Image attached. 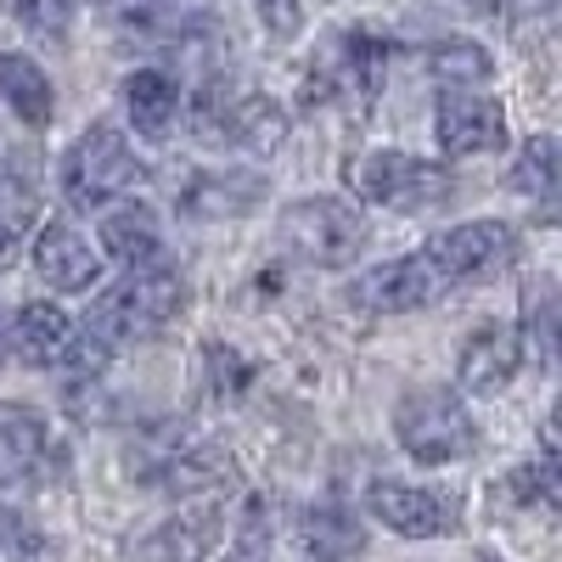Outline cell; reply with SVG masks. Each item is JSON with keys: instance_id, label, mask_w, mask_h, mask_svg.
<instances>
[{"instance_id": "6da1fadb", "label": "cell", "mask_w": 562, "mask_h": 562, "mask_svg": "<svg viewBox=\"0 0 562 562\" xmlns=\"http://www.w3.org/2000/svg\"><path fill=\"white\" fill-rule=\"evenodd\" d=\"M180 310H186V281H180V270L158 254L153 265L124 270L119 288H113L108 299H97V310L74 326L63 366L79 371V378H97V371H102L124 344H140V338L164 333Z\"/></svg>"}, {"instance_id": "7a4b0ae2", "label": "cell", "mask_w": 562, "mask_h": 562, "mask_svg": "<svg viewBox=\"0 0 562 562\" xmlns=\"http://www.w3.org/2000/svg\"><path fill=\"white\" fill-rule=\"evenodd\" d=\"M394 439L422 467H450V461L479 450V428H473V416H467L461 394L439 389V383H422V389L400 394V405H394Z\"/></svg>"}, {"instance_id": "3957f363", "label": "cell", "mask_w": 562, "mask_h": 562, "mask_svg": "<svg viewBox=\"0 0 562 562\" xmlns=\"http://www.w3.org/2000/svg\"><path fill=\"white\" fill-rule=\"evenodd\" d=\"M349 186L360 192V203H378V209H394V214L439 209V203H450V192H456L450 169H439V164H428V158H411V153H394V147L360 153L355 169H349Z\"/></svg>"}, {"instance_id": "277c9868", "label": "cell", "mask_w": 562, "mask_h": 562, "mask_svg": "<svg viewBox=\"0 0 562 562\" xmlns=\"http://www.w3.org/2000/svg\"><path fill=\"white\" fill-rule=\"evenodd\" d=\"M281 237L321 270H349L366 248V214L349 198H299L281 214Z\"/></svg>"}, {"instance_id": "5b68a950", "label": "cell", "mask_w": 562, "mask_h": 562, "mask_svg": "<svg viewBox=\"0 0 562 562\" xmlns=\"http://www.w3.org/2000/svg\"><path fill=\"white\" fill-rule=\"evenodd\" d=\"M135 175H140V164L130 153V140L113 124H90L63 158V198H68V209H102L124 186H135Z\"/></svg>"}, {"instance_id": "8992f818", "label": "cell", "mask_w": 562, "mask_h": 562, "mask_svg": "<svg viewBox=\"0 0 562 562\" xmlns=\"http://www.w3.org/2000/svg\"><path fill=\"white\" fill-rule=\"evenodd\" d=\"M450 288H456V281H450L445 259L434 248H416L405 259H389V265H378L371 276H360L355 281V304L371 310V315H411V310L439 304Z\"/></svg>"}, {"instance_id": "52a82bcc", "label": "cell", "mask_w": 562, "mask_h": 562, "mask_svg": "<svg viewBox=\"0 0 562 562\" xmlns=\"http://www.w3.org/2000/svg\"><path fill=\"white\" fill-rule=\"evenodd\" d=\"M52 473V434L34 405L0 400V512H18Z\"/></svg>"}, {"instance_id": "ba28073f", "label": "cell", "mask_w": 562, "mask_h": 562, "mask_svg": "<svg viewBox=\"0 0 562 562\" xmlns=\"http://www.w3.org/2000/svg\"><path fill=\"white\" fill-rule=\"evenodd\" d=\"M366 506L383 529L405 535V540H439V535H456L461 529V501L445 495V490H422V484H394V479H378L366 490Z\"/></svg>"}, {"instance_id": "9c48e42d", "label": "cell", "mask_w": 562, "mask_h": 562, "mask_svg": "<svg viewBox=\"0 0 562 562\" xmlns=\"http://www.w3.org/2000/svg\"><path fill=\"white\" fill-rule=\"evenodd\" d=\"M428 248L445 259L450 281L461 288V281H484V276H495V270H506L512 259H518V231H512L506 220H467V225L439 231Z\"/></svg>"}, {"instance_id": "30bf717a", "label": "cell", "mask_w": 562, "mask_h": 562, "mask_svg": "<svg viewBox=\"0 0 562 562\" xmlns=\"http://www.w3.org/2000/svg\"><path fill=\"white\" fill-rule=\"evenodd\" d=\"M265 175L254 169H203L186 180V192H180V220H192V225H220V220H243L265 203Z\"/></svg>"}, {"instance_id": "8fae6325", "label": "cell", "mask_w": 562, "mask_h": 562, "mask_svg": "<svg viewBox=\"0 0 562 562\" xmlns=\"http://www.w3.org/2000/svg\"><path fill=\"white\" fill-rule=\"evenodd\" d=\"M518 366H524V326L484 321V326H473V338L461 344L456 378H461L467 394H501L512 378H518Z\"/></svg>"}, {"instance_id": "7c38bea8", "label": "cell", "mask_w": 562, "mask_h": 562, "mask_svg": "<svg viewBox=\"0 0 562 562\" xmlns=\"http://www.w3.org/2000/svg\"><path fill=\"white\" fill-rule=\"evenodd\" d=\"M434 135L450 158H473L506 147V113L495 97H473V90H450L434 113Z\"/></svg>"}, {"instance_id": "4fadbf2b", "label": "cell", "mask_w": 562, "mask_h": 562, "mask_svg": "<svg viewBox=\"0 0 562 562\" xmlns=\"http://www.w3.org/2000/svg\"><path fill=\"white\" fill-rule=\"evenodd\" d=\"M40 237H34V270L45 288H57V293H90L97 288V254H90V243L79 237V231L68 220H52V225H34Z\"/></svg>"}, {"instance_id": "5bb4252c", "label": "cell", "mask_w": 562, "mask_h": 562, "mask_svg": "<svg viewBox=\"0 0 562 562\" xmlns=\"http://www.w3.org/2000/svg\"><path fill=\"white\" fill-rule=\"evenodd\" d=\"M299 540L315 562H355L366 551V524L344 501H310L299 512Z\"/></svg>"}, {"instance_id": "9a60e30c", "label": "cell", "mask_w": 562, "mask_h": 562, "mask_svg": "<svg viewBox=\"0 0 562 562\" xmlns=\"http://www.w3.org/2000/svg\"><path fill=\"white\" fill-rule=\"evenodd\" d=\"M68 338H74V321L57 310V304H23L12 310V355L23 366H63L68 355Z\"/></svg>"}, {"instance_id": "2e32d148", "label": "cell", "mask_w": 562, "mask_h": 562, "mask_svg": "<svg viewBox=\"0 0 562 562\" xmlns=\"http://www.w3.org/2000/svg\"><path fill=\"white\" fill-rule=\"evenodd\" d=\"M389 57H394V45L383 34H371V29H355L333 45V68H338V85L349 90V97L366 108L371 97L383 90V74H389Z\"/></svg>"}, {"instance_id": "e0dca14e", "label": "cell", "mask_w": 562, "mask_h": 562, "mask_svg": "<svg viewBox=\"0 0 562 562\" xmlns=\"http://www.w3.org/2000/svg\"><path fill=\"white\" fill-rule=\"evenodd\" d=\"M102 248L113 254V265L135 270V265H153L164 254V237H158V214L147 203H113L102 214Z\"/></svg>"}, {"instance_id": "ac0fdd59", "label": "cell", "mask_w": 562, "mask_h": 562, "mask_svg": "<svg viewBox=\"0 0 562 562\" xmlns=\"http://www.w3.org/2000/svg\"><path fill=\"white\" fill-rule=\"evenodd\" d=\"M124 108H130L135 135L164 140L175 130V113H180V85L164 68H140V74L124 79Z\"/></svg>"}, {"instance_id": "d6986e66", "label": "cell", "mask_w": 562, "mask_h": 562, "mask_svg": "<svg viewBox=\"0 0 562 562\" xmlns=\"http://www.w3.org/2000/svg\"><path fill=\"white\" fill-rule=\"evenodd\" d=\"M0 102H7L29 130H45L52 113H57V90H52V79H45L40 63H29L23 52H7L0 57Z\"/></svg>"}, {"instance_id": "ffe728a7", "label": "cell", "mask_w": 562, "mask_h": 562, "mask_svg": "<svg viewBox=\"0 0 562 562\" xmlns=\"http://www.w3.org/2000/svg\"><path fill=\"white\" fill-rule=\"evenodd\" d=\"M220 506L214 501H198V506H186L175 512V518L153 535V551L164 562H209V551L220 546Z\"/></svg>"}, {"instance_id": "44dd1931", "label": "cell", "mask_w": 562, "mask_h": 562, "mask_svg": "<svg viewBox=\"0 0 562 562\" xmlns=\"http://www.w3.org/2000/svg\"><path fill=\"white\" fill-rule=\"evenodd\" d=\"M557 180H562L557 140H551V135H529L524 147H518V158H512V169H506V186H512L518 198H535L540 209H551Z\"/></svg>"}, {"instance_id": "7402d4cb", "label": "cell", "mask_w": 562, "mask_h": 562, "mask_svg": "<svg viewBox=\"0 0 562 562\" xmlns=\"http://www.w3.org/2000/svg\"><path fill=\"white\" fill-rule=\"evenodd\" d=\"M428 74L445 90H473V85H490L495 57L479 40H439V45H428Z\"/></svg>"}, {"instance_id": "603a6c76", "label": "cell", "mask_w": 562, "mask_h": 562, "mask_svg": "<svg viewBox=\"0 0 562 562\" xmlns=\"http://www.w3.org/2000/svg\"><path fill=\"white\" fill-rule=\"evenodd\" d=\"M248 383H254V366L231 349V344H203V349H198V394H203V400L231 405Z\"/></svg>"}, {"instance_id": "cb8c5ba5", "label": "cell", "mask_w": 562, "mask_h": 562, "mask_svg": "<svg viewBox=\"0 0 562 562\" xmlns=\"http://www.w3.org/2000/svg\"><path fill=\"white\" fill-rule=\"evenodd\" d=\"M34 220H40V209H34L29 186L0 180V270H12L23 259V243L34 237Z\"/></svg>"}, {"instance_id": "d4e9b609", "label": "cell", "mask_w": 562, "mask_h": 562, "mask_svg": "<svg viewBox=\"0 0 562 562\" xmlns=\"http://www.w3.org/2000/svg\"><path fill=\"white\" fill-rule=\"evenodd\" d=\"M506 490L518 495V506H557L562 501V484H557V450H551V434L540 445L535 461H524L518 473L506 479Z\"/></svg>"}, {"instance_id": "484cf974", "label": "cell", "mask_w": 562, "mask_h": 562, "mask_svg": "<svg viewBox=\"0 0 562 562\" xmlns=\"http://www.w3.org/2000/svg\"><path fill=\"white\" fill-rule=\"evenodd\" d=\"M270 546H276V512H270V501H265V495H254V501H248V512H243L237 546H231V557H225V562H270Z\"/></svg>"}, {"instance_id": "4316f807", "label": "cell", "mask_w": 562, "mask_h": 562, "mask_svg": "<svg viewBox=\"0 0 562 562\" xmlns=\"http://www.w3.org/2000/svg\"><path fill=\"white\" fill-rule=\"evenodd\" d=\"M7 12H12L29 34H68L79 0H7Z\"/></svg>"}, {"instance_id": "83f0119b", "label": "cell", "mask_w": 562, "mask_h": 562, "mask_svg": "<svg viewBox=\"0 0 562 562\" xmlns=\"http://www.w3.org/2000/svg\"><path fill=\"white\" fill-rule=\"evenodd\" d=\"M254 7L270 23V34H281V40L304 29V0H254Z\"/></svg>"}, {"instance_id": "f1b7e54d", "label": "cell", "mask_w": 562, "mask_h": 562, "mask_svg": "<svg viewBox=\"0 0 562 562\" xmlns=\"http://www.w3.org/2000/svg\"><path fill=\"white\" fill-rule=\"evenodd\" d=\"M12 355V310H0V360Z\"/></svg>"}, {"instance_id": "f546056e", "label": "cell", "mask_w": 562, "mask_h": 562, "mask_svg": "<svg viewBox=\"0 0 562 562\" xmlns=\"http://www.w3.org/2000/svg\"><path fill=\"white\" fill-rule=\"evenodd\" d=\"M467 7H473V12H501L506 0H467Z\"/></svg>"}, {"instance_id": "4dcf8cb0", "label": "cell", "mask_w": 562, "mask_h": 562, "mask_svg": "<svg viewBox=\"0 0 562 562\" xmlns=\"http://www.w3.org/2000/svg\"><path fill=\"white\" fill-rule=\"evenodd\" d=\"M147 7H169V0H147Z\"/></svg>"}, {"instance_id": "1f68e13d", "label": "cell", "mask_w": 562, "mask_h": 562, "mask_svg": "<svg viewBox=\"0 0 562 562\" xmlns=\"http://www.w3.org/2000/svg\"><path fill=\"white\" fill-rule=\"evenodd\" d=\"M484 562H495V557H484Z\"/></svg>"}]
</instances>
